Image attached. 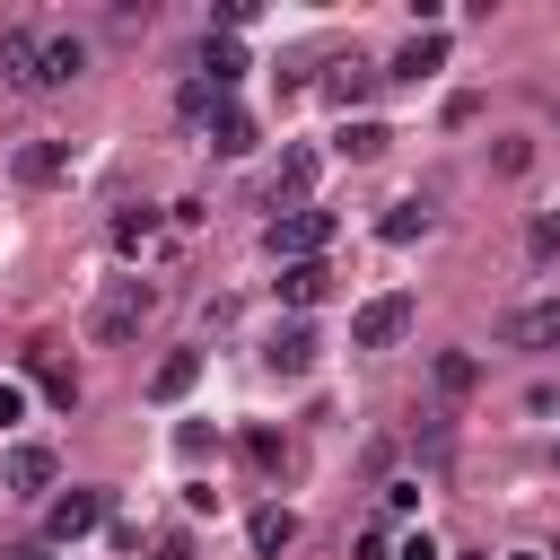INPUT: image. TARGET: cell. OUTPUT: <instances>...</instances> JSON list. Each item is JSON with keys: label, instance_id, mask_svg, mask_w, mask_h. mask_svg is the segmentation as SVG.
<instances>
[{"label": "cell", "instance_id": "cell-1", "mask_svg": "<svg viewBox=\"0 0 560 560\" xmlns=\"http://www.w3.org/2000/svg\"><path fill=\"white\" fill-rule=\"evenodd\" d=\"M184 114L210 122V149H219V158H245V149H254V114H245V105H228V96H210V88H184Z\"/></svg>", "mask_w": 560, "mask_h": 560}, {"label": "cell", "instance_id": "cell-2", "mask_svg": "<svg viewBox=\"0 0 560 560\" xmlns=\"http://www.w3.org/2000/svg\"><path fill=\"white\" fill-rule=\"evenodd\" d=\"M262 245H271L280 262H324V245H332V210H289V219L262 228Z\"/></svg>", "mask_w": 560, "mask_h": 560}, {"label": "cell", "instance_id": "cell-3", "mask_svg": "<svg viewBox=\"0 0 560 560\" xmlns=\"http://www.w3.org/2000/svg\"><path fill=\"white\" fill-rule=\"evenodd\" d=\"M149 306H158V289H149V280H114V289L96 298V324H88V332H96V341H131Z\"/></svg>", "mask_w": 560, "mask_h": 560}, {"label": "cell", "instance_id": "cell-4", "mask_svg": "<svg viewBox=\"0 0 560 560\" xmlns=\"http://www.w3.org/2000/svg\"><path fill=\"white\" fill-rule=\"evenodd\" d=\"M411 332V298L394 289V298H368L359 315H350V350H394Z\"/></svg>", "mask_w": 560, "mask_h": 560}, {"label": "cell", "instance_id": "cell-5", "mask_svg": "<svg viewBox=\"0 0 560 560\" xmlns=\"http://www.w3.org/2000/svg\"><path fill=\"white\" fill-rule=\"evenodd\" d=\"M499 341H508V350H560V298H542V306H516V315L499 324Z\"/></svg>", "mask_w": 560, "mask_h": 560}, {"label": "cell", "instance_id": "cell-6", "mask_svg": "<svg viewBox=\"0 0 560 560\" xmlns=\"http://www.w3.org/2000/svg\"><path fill=\"white\" fill-rule=\"evenodd\" d=\"M52 472H61V464H52V446H9V455H0V481H9L18 499L52 490Z\"/></svg>", "mask_w": 560, "mask_h": 560}, {"label": "cell", "instance_id": "cell-7", "mask_svg": "<svg viewBox=\"0 0 560 560\" xmlns=\"http://www.w3.org/2000/svg\"><path fill=\"white\" fill-rule=\"evenodd\" d=\"M0 70H9V88H44V35L9 26V35H0Z\"/></svg>", "mask_w": 560, "mask_h": 560}, {"label": "cell", "instance_id": "cell-8", "mask_svg": "<svg viewBox=\"0 0 560 560\" xmlns=\"http://www.w3.org/2000/svg\"><path fill=\"white\" fill-rule=\"evenodd\" d=\"M96 516H105V490H70V499H52L44 534H52V542H79V534H88Z\"/></svg>", "mask_w": 560, "mask_h": 560}, {"label": "cell", "instance_id": "cell-9", "mask_svg": "<svg viewBox=\"0 0 560 560\" xmlns=\"http://www.w3.org/2000/svg\"><path fill=\"white\" fill-rule=\"evenodd\" d=\"M262 368H271V376H306V368H315V332H306V324H289V332H271V350H262Z\"/></svg>", "mask_w": 560, "mask_h": 560}, {"label": "cell", "instance_id": "cell-10", "mask_svg": "<svg viewBox=\"0 0 560 560\" xmlns=\"http://www.w3.org/2000/svg\"><path fill=\"white\" fill-rule=\"evenodd\" d=\"M192 385H201V350H166V359H158V376H149V394H158V402H184Z\"/></svg>", "mask_w": 560, "mask_h": 560}, {"label": "cell", "instance_id": "cell-11", "mask_svg": "<svg viewBox=\"0 0 560 560\" xmlns=\"http://www.w3.org/2000/svg\"><path fill=\"white\" fill-rule=\"evenodd\" d=\"M88 70V44L79 35H44V88H61V79H79Z\"/></svg>", "mask_w": 560, "mask_h": 560}, {"label": "cell", "instance_id": "cell-12", "mask_svg": "<svg viewBox=\"0 0 560 560\" xmlns=\"http://www.w3.org/2000/svg\"><path fill=\"white\" fill-rule=\"evenodd\" d=\"M376 79H385V70H368V61H332L324 96H332V105H359V96H376Z\"/></svg>", "mask_w": 560, "mask_h": 560}, {"label": "cell", "instance_id": "cell-13", "mask_svg": "<svg viewBox=\"0 0 560 560\" xmlns=\"http://www.w3.org/2000/svg\"><path fill=\"white\" fill-rule=\"evenodd\" d=\"M61 166H70V149H61V140H26V149H18V184H52Z\"/></svg>", "mask_w": 560, "mask_h": 560}, {"label": "cell", "instance_id": "cell-14", "mask_svg": "<svg viewBox=\"0 0 560 560\" xmlns=\"http://www.w3.org/2000/svg\"><path fill=\"white\" fill-rule=\"evenodd\" d=\"M324 289H332V271H324V262H280V298H289V306H315Z\"/></svg>", "mask_w": 560, "mask_h": 560}, {"label": "cell", "instance_id": "cell-15", "mask_svg": "<svg viewBox=\"0 0 560 560\" xmlns=\"http://www.w3.org/2000/svg\"><path fill=\"white\" fill-rule=\"evenodd\" d=\"M438 61H446V35H411V44L394 52V79H429Z\"/></svg>", "mask_w": 560, "mask_h": 560}, {"label": "cell", "instance_id": "cell-16", "mask_svg": "<svg viewBox=\"0 0 560 560\" xmlns=\"http://www.w3.org/2000/svg\"><path fill=\"white\" fill-rule=\"evenodd\" d=\"M149 236H158V210H149V201H131V210L114 219V254H140Z\"/></svg>", "mask_w": 560, "mask_h": 560}, {"label": "cell", "instance_id": "cell-17", "mask_svg": "<svg viewBox=\"0 0 560 560\" xmlns=\"http://www.w3.org/2000/svg\"><path fill=\"white\" fill-rule=\"evenodd\" d=\"M376 236H385V245H411V236H429V210H420V201H394V210L376 219Z\"/></svg>", "mask_w": 560, "mask_h": 560}, {"label": "cell", "instance_id": "cell-18", "mask_svg": "<svg viewBox=\"0 0 560 560\" xmlns=\"http://www.w3.org/2000/svg\"><path fill=\"white\" fill-rule=\"evenodd\" d=\"M289 542H298V516L289 508H262L254 516V551H289Z\"/></svg>", "mask_w": 560, "mask_h": 560}, {"label": "cell", "instance_id": "cell-19", "mask_svg": "<svg viewBox=\"0 0 560 560\" xmlns=\"http://www.w3.org/2000/svg\"><path fill=\"white\" fill-rule=\"evenodd\" d=\"M201 70H210V88H236L245 79V52L236 44H201Z\"/></svg>", "mask_w": 560, "mask_h": 560}, {"label": "cell", "instance_id": "cell-20", "mask_svg": "<svg viewBox=\"0 0 560 560\" xmlns=\"http://www.w3.org/2000/svg\"><path fill=\"white\" fill-rule=\"evenodd\" d=\"M385 122H341V158H385Z\"/></svg>", "mask_w": 560, "mask_h": 560}, {"label": "cell", "instance_id": "cell-21", "mask_svg": "<svg viewBox=\"0 0 560 560\" xmlns=\"http://www.w3.org/2000/svg\"><path fill=\"white\" fill-rule=\"evenodd\" d=\"M280 455H289V446H280L271 429H245V464H254V472H280Z\"/></svg>", "mask_w": 560, "mask_h": 560}, {"label": "cell", "instance_id": "cell-22", "mask_svg": "<svg viewBox=\"0 0 560 560\" xmlns=\"http://www.w3.org/2000/svg\"><path fill=\"white\" fill-rule=\"evenodd\" d=\"M306 184H315V149H289L280 158V192H306Z\"/></svg>", "mask_w": 560, "mask_h": 560}, {"label": "cell", "instance_id": "cell-23", "mask_svg": "<svg viewBox=\"0 0 560 560\" xmlns=\"http://www.w3.org/2000/svg\"><path fill=\"white\" fill-rule=\"evenodd\" d=\"M438 385H446V394H464V385H472V359H464V350H446V359H438Z\"/></svg>", "mask_w": 560, "mask_h": 560}, {"label": "cell", "instance_id": "cell-24", "mask_svg": "<svg viewBox=\"0 0 560 560\" xmlns=\"http://www.w3.org/2000/svg\"><path fill=\"white\" fill-rule=\"evenodd\" d=\"M9 420H26V385H18V376H0V429H9Z\"/></svg>", "mask_w": 560, "mask_h": 560}, {"label": "cell", "instance_id": "cell-25", "mask_svg": "<svg viewBox=\"0 0 560 560\" xmlns=\"http://www.w3.org/2000/svg\"><path fill=\"white\" fill-rule=\"evenodd\" d=\"M394 560H438V542H429V534H402V551H394Z\"/></svg>", "mask_w": 560, "mask_h": 560}, {"label": "cell", "instance_id": "cell-26", "mask_svg": "<svg viewBox=\"0 0 560 560\" xmlns=\"http://www.w3.org/2000/svg\"><path fill=\"white\" fill-rule=\"evenodd\" d=\"M158 560H192V542H184V534H166V542H158Z\"/></svg>", "mask_w": 560, "mask_h": 560}, {"label": "cell", "instance_id": "cell-27", "mask_svg": "<svg viewBox=\"0 0 560 560\" xmlns=\"http://www.w3.org/2000/svg\"><path fill=\"white\" fill-rule=\"evenodd\" d=\"M9 560H44V551H9Z\"/></svg>", "mask_w": 560, "mask_h": 560}, {"label": "cell", "instance_id": "cell-28", "mask_svg": "<svg viewBox=\"0 0 560 560\" xmlns=\"http://www.w3.org/2000/svg\"><path fill=\"white\" fill-rule=\"evenodd\" d=\"M516 560H534V551H516Z\"/></svg>", "mask_w": 560, "mask_h": 560}]
</instances>
